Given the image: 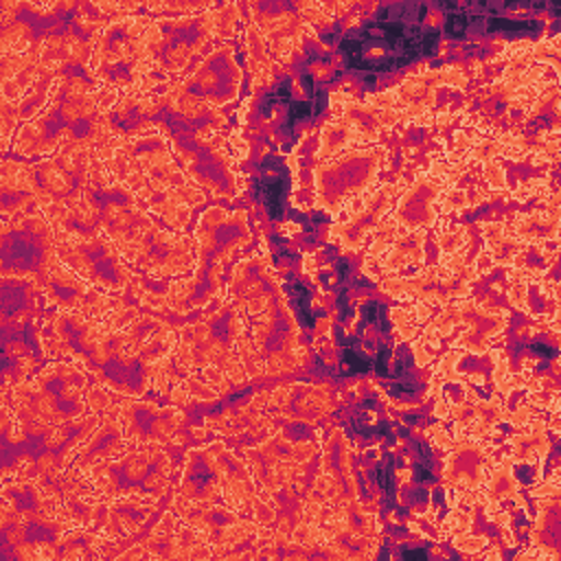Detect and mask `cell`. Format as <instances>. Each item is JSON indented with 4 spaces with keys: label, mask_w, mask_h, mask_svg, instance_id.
Masks as SVG:
<instances>
[{
    "label": "cell",
    "mask_w": 561,
    "mask_h": 561,
    "mask_svg": "<svg viewBox=\"0 0 561 561\" xmlns=\"http://www.w3.org/2000/svg\"><path fill=\"white\" fill-rule=\"evenodd\" d=\"M57 234V256L85 283L105 291H125L134 274L127 265L121 248L103 234H79L55 230Z\"/></svg>",
    "instance_id": "obj_7"
},
{
    "label": "cell",
    "mask_w": 561,
    "mask_h": 561,
    "mask_svg": "<svg viewBox=\"0 0 561 561\" xmlns=\"http://www.w3.org/2000/svg\"><path fill=\"white\" fill-rule=\"evenodd\" d=\"M353 145H359V136H357L355 127L348 121L335 116L329 123H324V127L320 131V145H318L316 158L320 162L329 160L337 153L348 151Z\"/></svg>",
    "instance_id": "obj_36"
},
{
    "label": "cell",
    "mask_w": 561,
    "mask_h": 561,
    "mask_svg": "<svg viewBox=\"0 0 561 561\" xmlns=\"http://www.w3.org/2000/svg\"><path fill=\"white\" fill-rule=\"evenodd\" d=\"M443 193L445 184L432 173H423L399 195L392 217L405 230H425L438 219Z\"/></svg>",
    "instance_id": "obj_25"
},
{
    "label": "cell",
    "mask_w": 561,
    "mask_h": 561,
    "mask_svg": "<svg viewBox=\"0 0 561 561\" xmlns=\"http://www.w3.org/2000/svg\"><path fill=\"white\" fill-rule=\"evenodd\" d=\"M210 37H215L210 9L202 13L153 18L147 39V61L151 72L156 77L158 72L164 77L182 72Z\"/></svg>",
    "instance_id": "obj_8"
},
{
    "label": "cell",
    "mask_w": 561,
    "mask_h": 561,
    "mask_svg": "<svg viewBox=\"0 0 561 561\" xmlns=\"http://www.w3.org/2000/svg\"><path fill=\"white\" fill-rule=\"evenodd\" d=\"M508 230L528 243H543L548 239H557L559 234V213L557 208H548V210H533V213H524L517 215L513 219V224L508 226Z\"/></svg>",
    "instance_id": "obj_34"
},
{
    "label": "cell",
    "mask_w": 561,
    "mask_h": 561,
    "mask_svg": "<svg viewBox=\"0 0 561 561\" xmlns=\"http://www.w3.org/2000/svg\"><path fill=\"white\" fill-rule=\"evenodd\" d=\"M142 548L151 557H167L173 559L178 557V519L173 513H164L160 524L149 533V537L142 541Z\"/></svg>",
    "instance_id": "obj_38"
},
{
    "label": "cell",
    "mask_w": 561,
    "mask_h": 561,
    "mask_svg": "<svg viewBox=\"0 0 561 561\" xmlns=\"http://www.w3.org/2000/svg\"><path fill=\"white\" fill-rule=\"evenodd\" d=\"M127 263H134L151 278H178L186 276L197 265V241L193 234H184L171 228L151 226L138 243L125 254Z\"/></svg>",
    "instance_id": "obj_15"
},
{
    "label": "cell",
    "mask_w": 561,
    "mask_h": 561,
    "mask_svg": "<svg viewBox=\"0 0 561 561\" xmlns=\"http://www.w3.org/2000/svg\"><path fill=\"white\" fill-rule=\"evenodd\" d=\"M13 412L22 421L66 425L88 416V375L72 362H53L13 386Z\"/></svg>",
    "instance_id": "obj_3"
},
{
    "label": "cell",
    "mask_w": 561,
    "mask_h": 561,
    "mask_svg": "<svg viewBox=\"0 0 561 561\" xmlns=\"http://www.w3.org/2000/svg\"><path fill=\"white\" fill-rule=\"evenodd\" d=\"M430 316L427 311V305L419 302L410 309H392V322H394V329L401 333L403 340H410L414 337L416 329L421 327V322H425Z\"/></svg>",
    "instance_id": "obj_41"
},
{
    "label": "cell",
    "mask_w": 561,
    "mask_h": 561,
    "mask_svg": "<svg viewBox=\"0 0 561 561\" xmlns=\"http://www.w3.org/2000/svg\"><path fill=\"white\" fill-rule=\"evenodd\" d=\"M134 443L127 440L121 423L114 414H107L101 419V423L94 427V432L85 438V443L75 454L70 469L77 473H90L94 467H99L105 460H112L121 454H125Z\"/></svg>",
    "instance_id": "obj_30"
},
{
    "label": "cell",
    "mask_w": 561,
    "mask_h": 561,
    "mask_svg": "<svg viewBox=\"0 0 561 561\" xmlns=\"http://www.w3.org/2000/svg\"><path fill=\"white\" fill-rule=\"evenodd\" d=\"M39 285L28 278H2V322L4 327L20 324L35 313V294Z\"/></svg>",
    "instance_id": "obj_33"
},
{
    "label": "cell",
    "mask_w": 561,
    "mask_h": 561,
    "mask_svg": "<svg viewBox=\"0 0 561 561\" xmlns=\"http://www.w3.org/2000/svg\"><path fill=\"white\" fill-rule=\"evenodd\" d=\"M318 454V445L309 440H289L280 434L245 449V462L261 489L276 493L287 489Z\"/></svg>",
    "instance_id": "obj_16"
},
{
    "label": "cell",
    "mask_w": 561,
    "mask_h": 561,
    "mask_svg": "<svg viewBox=\"0 0 561 561\" xmlns=\"http://www.w3.org/2000/svg\"><path fill=\"white\" fill-rule=\"evenodd\" d=\"M397 197V184L386 182L379 184L375 191L362 193L357 199L351 202L348 217L331 230V239L348 250H359L368 237L377 230V226L390 215L392 202Z\"/></svg>",
    "instance_id": "obj_22"
},
{
    "label": "cell",
    "mask_w": 561,
    "mask_h": 561,
    "mask_svg": "<svg viewBox=\"0 0 561 561\" xmlns=\"http://www.w3.org/2000/svg\"><path fill=\"white\" fill-rule=\"evenodd\" d=\"M484 232V241H486V250H489V259L495 265H515L517 259L524 254L526 243L519 241L504 224L493 221V224H484L482 228Z\"/></svg>",
    "instance_id": "obj_35"
},
{
    "label": "cell",
    "mask_w": 561,
    "mask_h": 561,
    "mask_svg": "<svg viewBox=\"0 0 561 561\" xmlns=\"http://www.w3.org/2000/svg\"><path fill=\"white\" fill-rule=\"evenodd\" d=\"M386 149L366 147L348 149L322 160L313 171L316 204L327 213H340L346 204L370 188L381 171Z\"/></svg>",
    "instance_id": "obj_10"
},
{
    "label": "cell",
    "mask_w": 561,
    "mask_h": 561,
    "mask_svg": "<svg viewBox=\"0 0 561 561\" xmlns=\"http://www.w3.org/2000/svg\"><path fill=\"white\" fill-rule=\"evenodd\" d=\"M438 85L465 88L467 77L458 68H443V70H427L421 75H412L399 88L390 90L392 105L394 110L401 112V116H423L434 105Z\"/></svg>",
    "instance_id": "obj_26"
},
{
    "label": "cell",
    "mask_w": 561,
    "mask_h": 561,
    "mask_svg": "<svg viewBox=\"0 0 561 561\" xmlns=\"http://www.w3.org/2000/svg\"><path fill=\"white\" fill-rule=\"evenodd\" d=\"M491 449L482 438L454 440V449L445 458V486L460 493H476L491 471Z\"/></svg>",
    "instance_id": "obj_24"
},
{
    "label": "cell",
    "mask_w": 561,
    "mask_h": 561,
    "mask_svg": "<svg viewBox=\"0 0 561 561\" xmlns=\"http://www.w3.org/2000/svg\"><path fill=\"white\" fill-rule=\"evenodd\" d=\"M508 322L506 311L473 302L469 298H458V324L460 333L454 342L456 348L471 351V353H484L491 344V340L504 331Z\"/></svg>",
    "instance_id": "obj_28"
},
{
    "label": "cell",
    "mask_w": 561,
    "mask_h": 561,
    "mask_svg": "<svg viewBox=\"0 0 561 561\" xmlns=\"http://www.w3.org/2000/svg\"><path fill=\"white\" fill-rule=\"evenodd\" d=\"M454 546L456 548H460V550H480V548H484L486 546V539H482V537H467V535H458L456 537V541H454Z\"/></svg>",
    "instance_id": "obj_46"
},
{
    "label": "cell",
    "mask_w": 561,
    "mask_h": 561,
    "mask_svg": "<svg viewBox=\"0 0 561 561\" xmlns=\"http://www.w3.org/2000/svg\"><path fill=\"white\" fill-rule=\"evenodd\" d=\"M241 79L243 72L237 64L234 48L224 44L206 55L180 83L171 85L164 101L186 121L208 118L217 107L237 99Z\"/></svg>",
    "instance_id": "obj_4"
},
{
    "label": "cell",
    "mask_w": 561,
    "mask_h": 561,
    "mask_svg": "<svg viewBox=\"0 0 561 561\" xmlns=\"http://www.w3.org/2000/svg\"><path fill=\"white\" fill-rule=\"evenodd\" d=\"M486 478H489L486 484H484L486 506L504 502V500H515V502L524 504L519 493H517V482H515V478L511 473V465L506 460H502L497 467H491Z\"/></svg>",
    "instance_id": "obj_40"
},
{
    "label": "cell",
    "mask_w": 561,
    "mask_h": 561,
    "mask_svg": "<svg viewBox=\"0 0 561 561\" xmlns=\"http://www.w3.org/2000/svg\"><path fill=\"white\" fill-rule=\"evenodd\" d=\"M175 156L184 164V173L197 188L210 191L221 199H232L241 191L237 158L228 142L213 131L169 138Z\"/></svg>",
    "instance_id": "obj_11"
},
{
    "label": "cell",
    "mask_w": 561,
    "mask_h": 561,
    "mask_svg": "<svg viewBox=\"0 0 561 561\" xmlns=\"http://www.w3.org/2000/svg\"><path fill=\"white\" fill-rule=\"evenodd\" d=\"M57 259V234L42 210L4 219L0 230L2 278H28L37 285Z\"/></svg>",
    "instance_id": "obj_6"
},
{
    "label": "cell",
    "mask_w": 561,
    "mask_h": 561,
    "mask_svg": "<svg viewBox=\"0 0 561 561\" xmlns=\"http://www.w3.org/2000/svg\"><path fill=\"white\" fill-rule=\"evenodd\" d=\"M245 64L254 83L265 81L272 72V55H270L265 35L252 22L245 28Z\"/></svg>",
    "instance_id": "obj_37"
},
{
    "label": "cell",
    "mask_w": 561,
    "mask_h": 561,
    "mask_svg": "<svg viewBox=\"0 0 561 561\" xmlns=\"http://www.w3.org/2000/svg\"><path fill=\"white\" fill-rule=\"evenodd\" d=\"M243 322L263 375L287 373L300 364V331L285 298Z\"/></svg>",
    "instance_id": "obj_12"
},
{
    "label": "cell",
    "mask_w": 561,
    "mask_h": 561,
    "mask_svg": "<svg viewBox=\"0 0 561 561\" xmlns=\"http://www.w3.org/2000/svg\"><path fill=\"white\" fill-rule=\"evenodd\" d=\"M467 206H471V199L467 197L465 191H447L443 193L438 208H443V213H449V210H462Z\"/></svg>",
    "instance_id": "obj_44"
},
{
    "label": "cell",
    "mask_w": 561,
    "mask_h": 561,
    "mask_svg": "<svg viewBox=\"0 0 561 561\" xmlns=\"http://www.w3.org/2000/svg\"><path fill=\"white\" fill-rule=\"evenodd\" d=\"M94 153L136 193L145 210L158 215L171 230L182 232L191 221L193 208L204 202L202 188L175 164L167 138L160 131L110 140Z\"/></svg>",
    "instance_id": "obj_1"
},
{
    "label": "cell",
    "mask_w": 561,
    "mask_h": 561,
    "mask_svg": "<svg viewBox=\"0 0 561 561\" xmlns=\"http://www.w3.org/2000/svg\"><path fill=\"white\" fill-rule=\"evenodd\" d=\"M513 456L517 460H533V458H543L548 451V438H546V427L541 421H530L524 425L522 432H517L511 440Z\"/></svg>",
    "instance_id": "obj_39"
},
{
    "label": "cell",
    "mask_w": 561,
    "mask_h": 561,
    "mask_svg": "<svg viewBox=\"0 0 561 561\" xmlns=\"http://www.w3.org/2000/svg\"><path fill=\"white\" fill-rule=\"evenodd\" d=\"M105 324L81 311H57L46 320L39 344L46 355L68 357V362L83 368L85 359L105 333Z\"/></svg>",
    "instance_id": "obj_19"
},
{
    "label": "cell",
    "mask_w": 561,
    "mask_h": 561,
    "mask_svg": "<svg viewBox=\"0 0 561 561\" xmlns=\"http://www.w3.org/2000/svg\"><path fill=\"white\" fill-rule=\"evenodd\" d=\"M451 414L456 440L484 438L506 416V408L497 399L480 401L476 397H469L467 401L454 405Z\"/></svg>",
    "instance_id": "obj_31"
},
{
    "label": "cell",
    "mask_w": 561,
    "mask_h": 561,
    "mask_svg": "<svg viewBox=\"0 0 561 561\" xmlns=\"http://www.w3.org/2000/svg\"><path fill=\"white\" fill-rule=\"evenodd\" d=\"M173 508L180 519L204 535L208 546L232 548L248 541L256 533V522L241 517V513L228 504L221 506L213 502H193L178 493L173 497Z\"/></svg>",
    "instance_id": "obj_18"
},
{
    "label": "cell",
    "mask_w": 561,
    "mask_h": 561,
    "mask_svg": "<svg viewBox=\"0 0 561 561\" xmlns=\"http://www.w3.org/2000/svg\"><path fill=\"white\" fill-rule=\"evenodd\" d=\"M197 241V265L202 270H224V263L250 243L248 217L243 210L208 208L202 213L193 232Z\"/></svg>",
    "instance_id": "obj_17"
},
{
    "label": "cell",
    "mask_w": 561,
    "mask_h": 561,
    "mask_svg": "<svg viewBox=\"0 0 561 561\" xmlns=\"http://www.w3.org/2000/svg\"><path fill=\"white\" fill-rule=\"evenodd\" d=\"M252 24L265 35L272 59L287 61L300 42L305 22L316 18H333L342 4L322 2H252L248 4Z\"/></svg>",
    "instance_id": "obj_14"
},
{
    "label": "cell",
    "mask_w": 561,
    "mask_h": 561,
    "mask_svg": "<svg viewBox=\"0 0 561 561\" xmlns=\"http://www.w3.org/2000/svg\"><path fill=\"white\" fill-rule=\"evenodd\" d=\"M478 276L476 263L469 265L462 254L443 256L438 265H427L408 278H383L381 289L397 300H419L423 305H449L469 294Z\"/></svg>",
    "instance_id": "obj_13"
},
{
    "label": "cell",
    "mask_w": 561,
    "mask_h": 561,
    "mask_svg": "<svg viewBox=\"0 0 561 561\" xmlns=\"http://www.w3.org/2000/svg\"><path fill=\"white\" fill-rule=\"evenodd\" d=\"M101 500H158L171 482V460L158 445H131L125 454L101 462L85 473Z\"/></svg>",
    "instance_id": "obj_5"
},
{
    "label": "cell",
    "mask_w": 561,
    "mask_h": 561,
    "mask_svg": "<svg viewBox=\"0 0 561 561\" xmlns=\"http://www.w3.org/2000/svg\"><path fill=\"white\" fill-rule=\"evenodd\" d=\"M263 405L274 408L283 419L316 423L333 410V397L324 386L291 383L265 394H259Z\"/></svg>",
    "instance_id": "obj_27"
},
{
    "label": "cell",
    "mask_w": 561,
    "mask_h": 561,
    "mask_svg": "<svg viewBox=\"0 0 561 561\" xmlns=\"http://www.w3.org/2000/svg\"><path fill=\"white\" fill-rule=\"evenodd\" d=\"M425 230H403L379 259H366V261H377L379 274H394L408 265H419L423 263L425 250Z\"/></svg>",
    "instance_id": "obj_32"
},
{
    "label": "cell",
    "mask_w": 561,
    "mask_h": 561,
    "mask_svg": "<svg viewBox=\"0 0 561 561\" xmlns=\"http://www.w3.org/2000/svg\"><path fill=\"white\" fill-rule=\"evenodd\" d=\"M210 22L215 37H228L232 35L237 22H239V7L237 4H221L210 9Z\"/></svg>",
    "instance_id": "obj_43"
},
{
    "label": "cell",
    "mask_w": 561,
    "mask_h": 561,
    "mask_svg": "<svg viewBox=\"0 0 561 561\" xmlns=\"http://www.w3.org/2000/svg\"><path fill=\"white\" fill-rule=\"evenodd\" d=\"M469 234L465 226H443L436 228V243L443 256H454V254H462V248L467 245Z\"/></svg>",
    "instance_id": "obj_42"
},
{
    "label": "cell",
    "mask_w": 561,
    "mask_h": 561,
    "mask_svg": "<svg viewBox=\"0 0 561 561\" xmlns=\"http://www.w3.org/2000/svg\"><path fill=\"white\" fill-rule=\"evenodd\" d=\"M226 296L248 320L280 300L283 289L272 265L263 256H250L232 267Z\"/></svg>",
    "instance_id": "obj_20"
},
{
    "label": "cell",
    "mask_w": 561,
    "mask_h": 561,
    "mask_svg": "<svg viewBox=\"0 0 561 561\" xmlns=\"http://www.w3.org/2000/svg\"><path fill=\"white\" fill-rule=\"evenodd\" d=\"M112 414L121 423L125 436L134 445H158L171 440L182 423V410L173 405H158L153 401H123Z\"/></svg>",
    "instance_id": "obj_21"
},
{
    "label": "cell",
    "mask_w": 561,
    "mask_h": 561,
    "mask_svg": "<svg viewBox=\"0 0 561 561\" xmlns=\"http://www.w3.org/2000/svg\"><path fill=\"white\" fill-rule=\"evenodd\" d=\"M156 502L151 497H116L99 502L92 526L101 530L107 541L125 539L140 530V526L156 511Z\"/></svg>",
    "instance_id": "obj_29"
},
{
    "label": "cell",
    "mask_w": 561,
    "mask_h": 561,
    "mask_svg": "<svg viewBox=\"0 0 561 561\" xmlns=\"http://www.w3.org/2000/svg\"><path fill=\"white\" fill-rule=\"evenodd\" d=\"M83 370L112 392L138 399L149 386H153L156 364H151L131 344L123 329H105L99 344L85 359Z\"/></svg>",
    "instance_id": "obj_9"
},
{
    "label": "cell",
    "mask_w": 561,
    "mask_h": 561,
    "mask_svg": "<svg viewBox=\"0 0 561 561\" xmlns=\"http://www.w3.org/2000/svg\"><path fill=\"white\" fill-rule=\"evenodd\" d=\"M484 178L491 184V188H504L506 180H504V169L497 160H486L484 162Z\"/></svg>",
    "instance_id": "obj_45"
},
{
    "label": "cell",
    "mask_w": 561,
    "mask_h": 561,
    "mask_svg": "<svg viewBox=\"0 0 561 561\" xmlns=\"http://www.w3.org/2000/svg\"><path fill=\"white\" fill-rule=\"evenodd\" d=\"M153 15L123 13L110 18L96 33L90 66L110 90L147 94L160 79L147 61V39Z\"/></svg>",
    "instance_id": "obj_2"
},
{
    "label": "cell",
    "mask_w": 561,
    "mask_h": 561,
    "mask_svg": "<svg viewBox=\"0 0 561 561\" xmlns=\"http://www.w3.org/2000/svg\"><path fill=\"white\" fill-rule=\"evenodd\" d=\"M221 440L191 449L184 460L178 493L193 502H215L224 495Z\"/></svg>",
    "instance_id": "obj_23"
}]
</instances>
